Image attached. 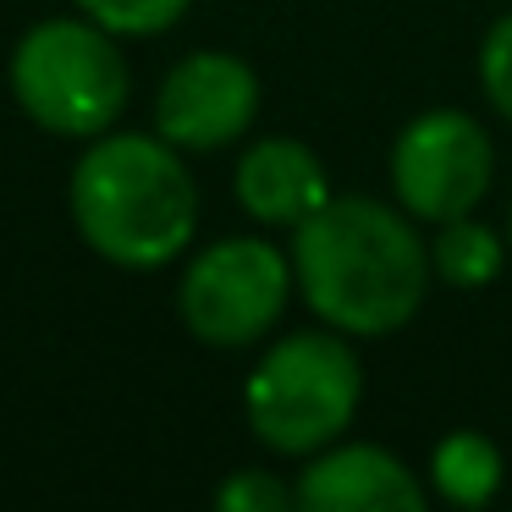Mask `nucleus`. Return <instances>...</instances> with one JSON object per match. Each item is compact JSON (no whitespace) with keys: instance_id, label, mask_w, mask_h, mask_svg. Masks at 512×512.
<instances>
[{"instance_id":"8","label":"nucleus","mask_w":512,"mask_h":512,"mask_svg":"<svg viewBox=\"0 0 512 512\" xmlns=\"http://www.w3.org/2000/svg\"><path fill=\"white\" fill-rule=\"evenodd\" d=\"M298 507L309 512H413L424 485L386 446H325L298 479Z\"/></svg>"},{"instance_id":"7","label":"nucleus","mask_w":512,"mask_h":512,"mask_svg":"<svg viewBox=\"0 0 512 512\" xmlns=\"http://www.w3.org/2000/svg\"><path fill=\"white\" fill-rule=\"evenodd\" d=\"M259 111V78L243 56L226 50H199L177 61L160 83L155 127L177 149H226L248 133Z\"/></svg>"},{"instance_id":"3","label":"nucleus","mask_w":512,"mask_h":512,"mask_svg":"<svg viewBox=\"0 0 512 512\" xmlns=\"http://www.w3.org/2000/svg\"><path fill=\"white\" fill-rule=\"evenodd\" d=\"M12 94L56 138H100L127 105V61L94 17H45L12 50Z\"/></svg>"},{"instance_id":"13","label":"nucleus","mask_w":512,"mask_h":512,"mask_svg":"<svg viewBox=\"0 0 512 512\" xmlns=\"http://www.w3.org/2000/svg\"><path fill=\"white\" fill-rule=\"evenodd\" d=\"M215 501H221L226 512H281V507L298 501V485L265 474V468H237V474L215 490Z\"/></svg>"},{"instance_id":"4","label":"nucleus","mask_w":512,"mask_h":512,"mask_svg":"<svg viewBox=\"0 0 512 512\" xmlns=\"http://www.w3.org/2000/svg\"><path fill=\"white\" fill-rule=\"evenodd\" d=\"M364 375L342 336L292 331L259 353L248 375V424L281 457H314L353 424Z\"/></svg>"},{"instance_id":"15","label":"nucleus","mask_w":512,"mask_h":512,"mask_svg":"<svg viewBox=\"0 0 512 512\" xmlns=\"http://www.w3.org/2000/svg\"><path fill=\"white\" fill-rule=\"evenodd\" d=\"M507 232H512V215H507Z\"/></svg>"},{"instance_id":"2","label":"nucleus","mask_w":512,"mask_h":512,"mask_svg":"<svg viewBox=\"0 0 512 512\" xmlns=\"http://www.w3.org/2000/svg\"><path fill=\"white\" fill-rule=\"evenodd\" d=\"M72 221L100 259L160 270L199 232V188L177 160V144L149 133H100L72 171Z\"/></svg>"},{"instance_id":"10","label":"nucleus","mask_w":512,"mask_h":512,"mask_svg":"<svg viewBox=\"0 0 512 512\" xmlns=\"http://www.w3.org/2000/svg\"><path fill=\"white\" fill-rule=\"evenodd\" d=\"M430 485L452 507H485L501 490V452L479 430H452L430 452Z\"/></svg>"},{"instance_id":"12","label":"nucleus","mask_w":512,"mask_h":512,"mask_svg":"<svg viewBox=\"0 0 512 512\" xmlns=\"http://www.w3.org/2000/svg\"><path fill=\"white\" fill-rule=\"evenodd\" d=\"M193 0H78V12L94 17L100 28H111L116 39H149L166 34L188 17Z\"/></svg>"},{"instance_id":"6","label":"nucleus","mask_w":512,"mask_h":512,"mask_svg":"<svg viewBox=\"0 0 512 512\" xmlns=\"http://www.w3.org/2000/svg\"><path fill=\"white\" fill-rule=\"evenodd\" d=\"M490 171H496L490 138L463 111L413 116L397 133V149H391V188H397L402 210L435 226L474 215V204L490 188Z\"/></svg>"},{"instance_id":"1","label":"nucleus","mask_w":512,"mask_h":512,"mask_svg":"<svg viewBox=\"0 0 512 512\" xmlns=\"http://www.w3.org/2000/svg\"><path fill=\"white\" fill-rule=\"evenodd\" d=\"M292 276L342 336H386L419 314L435 265L408 215L375 199H325L292 232Z\"/></svg>"},{"instance_id":"11","label":"nucleus","mask_w":512,"mask_h":512,"mask_svg":"<svg viewBox=\"0 0 512 512\" xmlns=\"http://www.w3.org/2000/svg\"><path fill=\"white\" fill-rule=\"evenodd\" d=\"M430 265H435V276H441L446 287L479 292V287H490V281L501 276V265H507V248H501V237L490 232L485 221H474V215H457V221H441V232H435Z\"/></svg>"},{"instance_id":"5","label":"nucleus","mask_w":512,"mask_h":512,"mask_svg":"<svg viewBox=\"0 0 512 512\" xmlns=\"http://www.w3.org/2000/svg\"><path fill=\"white\" fill-rule=\"evenodd\" d=\"M292 259L259 237H226L204 248L182 276V325L204 347H254L276 331L292 298Z\"/></svg>"},{"instance_id":"14","label":"nucleus","mask_w":512,"mask_h":512,"mask_svg":"<svg viewBox=\"0 0 512 512\" xmlns=\"http://www.w3.org/2000/svg\"><path fill=\"white\" fill-rule=\"evenodd\" d=\"M479 83H485L490 105L512 122V12L496 17L485 45H479Z\"/></svg>"},{"instance_id":"9","label":"nucleus","mask_w":512,"mask_h":512,"mask_svg":"<svg viewBox=\"0 0 512 512\" xmlns=\"http://www.w3.org/2000/svg\"><path fill=\"white\" fill-rule=\"evenodd\" d=\"M232 188H237V204L254 221L292 226V232L331 199L320 155L309 144H298V138H259L254 149H243Z\"/></svg>"}]
</instances>
